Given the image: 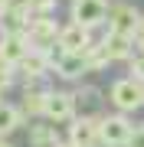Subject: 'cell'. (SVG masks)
Listing matches in <instances>:
<instances>
[{
  "instance_id": "20",
  "label": "cell",
  "mask_w": 144,
  "mask_h": 147,
  "mask_svg": "<svg viewBox=\"0 0 144 147\" xmlns=\"http://www.w3.org/2000/svg\"><path fill=\"white\" fill-rule=\"evenodd\" d=\"M124 147H144V124H134L131 134H128V144Z\"/></svg>"
},
{
  "instance_id": "18",
  "label": "cell",
  "mask_w": 144,
  "mask_h": 147,
  "mask_svg": "<svg viewBox=\"0 0 144 147\" xmlns=\"http://www.w3.org/2000/svg\"><path fill=\"white\" fill-rule=\"evenodd\" d=\"M72 98H75V108H89V105H98V88H82V92H75L72 95Z\"/></svg>"
},
{
  "instance_id": "10",
  "label": "cell",
  "mask_w": 144,
  "mask_h": 147,
  "mask_svg": "<svg viewBox=\"0 0 144 147\" xmlns=\"http://www.w3.org/2000/svg\"><path fill=\"white\" fill-rule=\"evenodd\" d=\"M30 49L33 46H30V39H26V30H23V33H3V39H0V59L10 62V65H16Z\"/></svg>"
},
{
  "instance_id": "2",
  "label": "cell",
  "mask_w": 144,
  "mask_h": 147,
  "mask_svg": "<svg viewBox=\"0 0 144 147\" xmlns=\"http://www.w3.org/2000/svg\"><path fill=\"white\" fill-rule=\"evenodd\" d=\"M112 105L121 111V115L144 108V82L131 79V75H128V79H118L112 85Z\"/></svg>"
},
{
  "instance_id": "6",
  "label": "cell",
  "mask_w": 144,
  "mask_h": 147,
  "mask_svg": "<svg viewBox=\"0 0 144 147\" xmlns=\"http://www.w3.org/2000/svg\"><path fill=\"white\" fill-rule=\"evenodd\" d=\"M138 26H141V13L134 10L131 3H115L108 10V30L112 33H121V36H138Z\"/></svg>"
},
{
  "instance_id": "17",
  "label": "cell",
  "mask_w": 144,
  "mask_h": 147,
  "mask_svg": "<svg viewBox=\"0 0 144 147\" xmlns=\"http://www.w3.org/2000/svg\"><path fill=\"white\" fill-rule=\"evenodd\" d=\"M53 7H56V0H26L30 16H49V13H53Z\"/></svg>"
},
{
  "instance_id": "13",
  "label": "cell",
  "mask_w": 144,
  "mask_h": 147,
  "mask_svg": "<svg viewBox=\"0 0 144 147\" xmlns=\"http://www.w3.org/2000/svg\"><path fill=\"white\" fill-rule=\"evenodd\" d=\"M20 124H23V111L13 108V105H7V101H0V137L13 134Z\"/></svg>"
},
{
  "instance_id": "4",
  "label": "cell",
  "mask_w": 144,
  "mask_h": 147,
  "mask_svg": "<svg viewBox=\"0 0 144 147\" xmlns=\"http://www.w3.org/2000/svg\"><path fill=\"white\" fill-rule=\"evenodd\" d=\"M26 39H30L33 49L46 53V49H53L56 39H59V23L53 20V16H30V23H26Z\"/></svg>"
},
{
  "instance_id": "15",
  "label": "cell",
  "mask_w": 144,
  "mask_h": 147,
  "mask_svg": "<svg viewBox=\"0 0 144 147\" xmlns=\"http://www.w3.org/2000/svg\"><path fill=\"white\" fill-rule=\"evenodd\" d=\"M43 105H46V92H36V88H26L23 95V118L26 115H43Z\"/></svg>"
},
{
  "instance_id": "21",
  "label": "cell",
  "mask_w": 144,
  "mask_h": 147,
  "mask_svg": "<svg viewBox=\"0 0 144 147\" xmlns=\"http://www.w3.org/2000/svg\"><path fill=\"white\" fill-rule=\"evenodd\" d=\"M10 10H26V0H0V13H10Z\"/></svg>"
},
{
  "instance_id": "23",
  "label": "cell",
  "mask_w": 144,
  "mask_h": 147,
  "mask_svg": "<svg viewBox=\"0 0 144 147\" xmlns=\"http://www.w3.org/2000/svg\"><path fill=\"white\" fill-rule=\"evenodd\" d=\"M0 147H13V144H10V141H7V137H0Z\"/></svg>"
},
{
  "instance_id": "12",
  "label": "cell",
  "mask_w": 144,
  "mask_h": 147,
  "mask_svg": "<svg viewBox=\"0 0 144 147\" xmlns=\"http://www.w3.org/2000/svg\"><path fill=\"white\" fill-rule=\"evenodd\" d=\"M101 49H105L108 53V59H124V62H128V59L134 56V39L131 36H121V33H112L108 30V36L101 39Z\"/></svg>"
},
{
  "instance_id": "8",
  "label": "cell",
  "mask_w": 144,
  "mask_h": 147,
  "mask_svg": "<svg viewBox=\"0 0 144 147\" xmlns=\"http://www.w3.org/2000/svg\"><path fill=\"white\" fill-rule=\"evenodd\" d=\"M43 115H46L49 121H72V118H75V98L66 95V92H46Z\"/></svg>"
},
{
  "instance_id": "7",
  "label": "cell",
  "mask_w": 144,
  "mask_h": 147,
  "mask_svg": "<svg viewBox=\"0 0 144 147\" xmlns=\"http://www.w3.org/2000/svg\"><path fill=\"white\" fill-rule=\"evenodd\" d=\"M98 121L101 118H72V124H69V144L72 147H95L98 144Z\"/></svg>"
},
{
  "instance_id": "16",
  "label": "cell",
  "mask_w": 144,
  "mask_h": 147,
  "mask_svg": "<svg viewBox=\"0 0 144 147\" xmlns=\"http://www.w3.org/2000/svg\"><path fill=\"white\" fill-rule=\"evenodd\" d=\"M85 62H89V72H92V69H105L112 59H108V53L101 49V42H98V46H89L85 49Z\"/></svg>"
},
{
  "instance_id": "19",
  "label": "cell",
  "mask_w": 144,
  "mask_h": 147,
  "mask_svg": "<svg viewBox=\"0 0 144 147\" xmlns=\"http://www.w3.org/2000/svg\"><path fill=\"white\" fill-rule=\"evenodd\" d=\"M128 65H131V79L144 82V56H141V53H138V56H131V59H128Z\"/></svg>"
},
{
  "instance_id": "24",
  "label": "cell",
  "mask_w": 144,
  "mask_h": 147,
  "mask_svg": "<svg viewBox=\"0 0 144 147\" xmlns=\"http://www.w3.org/2000/svg\"><path fill=\"white\" fill-rule=\"evenodd\" d=\"M59 147H72V144H59Z\"/></svg>"
},
{
  "instance_id": "25",
  "label": "cell",
  "mask_w": 144,
  "mask_h": 147,
  "mask_svg": "<svg viewBox=\"0 0 144 147\" xmlns=\"http://www.w3.org/2000/svg\"><path fill=\"white\" fill-rule=\"evenodd\" d=\"M0 92H3V88H0Z\"/></svg>"
},
{
  "instance_id": "9",
  "label": "cell",
  "mask_w": 144,
  "mask_h": 147,
  "mask_svg": "<svg viewBox=\"0 0 144 147\" xmlns=\"http://www.w3.org/2000/svg\"><path fill=\"white\" fill-rule=\"evenodd\" d=\"M89 26H79V23H69V26H59V39L56 46L62 49V53H85L89 49Z\"/></svg>"
},
{
  "instance_id": "3",
  "label": "cell",
  "mask_w": 144,
  "mask_h": 147,
  "mask_svg": "<svg viewBox=\"0 0 144 147\" xmlns=\"http://www.w3.org/2000/svg\"><path fill=\"white\" fill-rule=\"evenodd\" d=\"M131 121L128 115H108V118H101L98 121V144L101 147H124L128 144V134H131Z\"/></svg>"
},
{
  "instance_id": "22",
  "label": "cell",
  "mask_w": 144,
  "mask_h": 147,
  "mask_svg": "<svg viewBox=\"0 0 144 147\" xmlns=\"http://www.w3.org/2000/svg\"><path fill=\"white\" fill-rule=\"evenodd\" d=\"M138 39L144 42V16H141V26H138Z\"/></svg>"
},
{
  "instance_id": "1",
  "label": "cell",
  "mask_w": 144,
  "mask_h": 147,
  "mask_svg": "<svg viewBox=\"0 0 144 147\" xmlns=\"http://www.w3.org/2000/svg\"><path fill=\"white\" fill-rule=\"evenodd\" d=\"M46 59H49V69L59 79H82L89 72L85 53H62L59 46H53V49H46Z\"/></svg>"
},
{
  "instance_id": "11",
  "label": "cell",
  "mask_w": 144,
  "mask_h": 147,
  "mask_svg": "<svg viewBox=\"0 0 144 147\" xmlns=\"http://www.w3.org/2000/svg\"><path fill=\"white\" fill-rule=\"evenodd\" d=\"M13 72H20L23 79H30V82H36V79H43L49 72V59H46V53H39V49H30V53L13 65Z\"/></svg>"
},
{
  "instance_id": "5",
  "label": "cell",
  "mask_w": 144,
  "mask_h": 147,
  "mask_svg": "<svg viewBox=\"0 0 144 147\" xmlns=\"http://www.w3.org/2000/svg\"><path fill=\"white\" fill-rule=\"evenodd\" d=\"M108 10H112L108 0H72V23L92 30L108 20Z\"/></svg>"
},
{
  "instance_id": "14",
  "label": "cell",
  "mask_w": 144,
  "mask_h": 147,
  "mask_svg": "<svg viewBox=\"0 0 144 147\" xmlns=\"http://www.w3.org/2000/svg\"><path fill=\"white\" fill-rule=\"evenodd\" d=\"M30 144L33 147H59V134L49 124H33L30 127Z\"/></svg>"
}]
</instances>
